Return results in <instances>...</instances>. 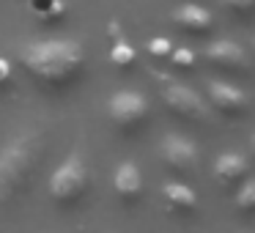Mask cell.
<instances>
[{
	"label": "cell",
	"instance_id": "obj_21",
	"mask_svg": "<svg viewBox=\"0 0 255 233\" xmlns=\"http://www.w3.org/2000/svg\"><path fill=\"white\" fill-rule=\"evenodd\" d=\"M253 50H255V39H253Z\"/></svg>",
	"mask_w": 255,
	"mask_h": 233
},
{
	"label": "cell",
	"instance_id": "obj_9",
	"mask_svg": "<svg viewBox=\"0 0 255 233\" xmlns=\"http://www.w3.org/2000/svg\"><path fill=\"white\" fill-rule=\"evenodd\" d=\"M173 25H176V28H181L184 33L203 39V36L211 33V28H214V19H211V14L206 11L203 6L187 3V6H181V8H176V11H173Z\"/></svg>",
	"mask_w": 255,
	"mask_h": 233
},
{
	"label": "cell",
	"instance_id": "obj_14",
	"mask_svg": "<svg viewBox=\"0 0 255 233\" xmlns=\"http://www.w3.org/2000/svg\"><path fill=\"white\" fill-rule=\"evenodd\" d=\"M236 209L242 211V214L255 211V178L247 184H242V189H239V195H236Z\"/></svg>",
	"mask_w": 255,
	"mask_h": 233
},
{
	"label": "cell",
	"instance_id": "obj_6",
	"mask_svg": "<svg viewBox=\"0 0 255 233\" xmlns=\"http://www.w3.org/2000/svg\"><path fill=\"white\" fill-rule=\"evenodd\" d=\"M159 154H162V159H165V165L170 167L173 173H178V176H192L200 165L198 145L189 137H181V134H176V132L165 134V140H162V145H159Z\"/></svg>",
	"mask_w": 255,
	"mask_h": 233
},
{
	"label": "cell",
	"instance_id": "obj_17",
	"mask_svg": "<svg viewBox=\"0 0 255 233\" xmlns=\"http://www.w3.org/2000/svg\"><path fill=\"white\" fill-rule=\"evenodd\" d=\"M222 3L239 17H250L255 11V0H222Z\"/></svg>",
	"mask_w": 255,
	"mask_h": 233
},
{
	"label": "cell",
	"instance_id": "obj_1",
	"mask_svg": "<svg viewBox=\"0 0 255 233\" xmlns=\"http://www.w3.org/2000/svg\"><path fill=\"white\" fill-rule=\"evenodd\" d=\"M47 156V137L41 129L22 132L0 151V203H11L33 187Z\"/></svg>",
	"mask_w": 255,
	"mask_h": 233
},
{
	"label": "cell",
	"instance_id": "obj_13",
	"mask_svg": "<svg viewBox=\"0 0 255 233\" xmlns=\"http://www.w3.org/2000/svg\"><path fill=\"white\" fill-rule=\"evenodd\" d=\"M110 30H113V36H116V41H113V50H110V61H113V66H118V69H129V66H134V61H137V52H134V47L121 36L118 25H110Z\"/></svg>",
	"mask_w": 255,
	"mask_h": 233
},
{
	"label": "cell",
	"instance_id": "obj_2",
	"mask_svg": "<svg viewBox=\"0 0 255 233\" xmlns=\"http://www.w3.org/2000/svg\"><path fill=\"white\" fill-rule=\"evenodd\" d=\"M19 63L33 74L39 83L63 88L83 77L85 72V55L77 41H33V44L19 50Z\"/></svg>",
	"mask_w": 255,
	"mask_h": 233
},
{
	"label": "cell",
	"instance_id": "obj_5",
	"mask_svg": "<svg viewBox=\"0 0 255 233\" xmlns=\"http://www.w3.org/2000/svg\"><path fill=\"white\" fill-rule=\"evenodd\" d=\"M110 118L116 129H121L124 134H134L148 123L151 105L137 91H118L110 99Z\"/></svg>",
	"mask_w": 255,
	"mask_h": 233
},
{
	"label": "cell",
	"instance_id": "obj_8",
	"mask_svg": "<svg viewBox=\"0 0 255 233\" xmlns=\"http://www.w3.org/2000/svg\"><path fill=\"white\" fill-rule=\"evenodd\" d=\"M209 105L228 118H239L250 110V96L242 88H236V85L211 83L209 85Z\"/></svg>",
	"mask_w": 255,
	"mask_h": 233
},
{
	"label": "cell",
	"instance_id": "obj_15",
	"mask_svg": "<svg viewBox=\"0 0 255 233\" xmlns=\"http://www.w3.org/2000/svg\"><path fill=\"white\" fill-rule=\"evenodd\" d=\"M167 61H170L176 69H192L195 63H198V58H195V52L187 50V47H173V52H170Z\"/></svg>",
	"mask_w": 255,
	"mask_h": 233
},
{
	"label": "cell",
	"instance_id": "obj_10",
	"mask_svg": "<svg viewBox=\"0 0 255 233\" xmlns=\"http://www.w3.org/2000/svg\"><path fill=\"white\" fill-rule=\"evenodd\" d=\"M113 184H116V192L124 203H137L143 198V176H140V167L134 162L118 165L116 176H113Z\"/></svg>",
	"mask_w": 255,
	"mask_h": 233
},
{
	"label": "cell",
	"instance_id": "obj_4",
	"mask_svg": "<svg viewBox=\"0 0 255 233\" xmlns=\"http://www.w3.org/2000/svg\"><path fill=\"white\" fill-rule=\"evenodd\" d=\"M162 80V105L173 113L176 118L189 123H209L211 121V110L192 88L181 83H173L170 77H159Z\"/></svg>",
	"mask_w": 255,
	"mask_h": 233
},
{
	"label": "cell",
	"instance_id": "obj_18",
	"mask_svg": "<svg viewBox=\"0 0 255 233\" xmlns=\"http://www.w3.org/2000/svg\"><path fill=\"white\" fill-rule=\"evenodd\" d=\"M63 14H66V6H63V0H52L50 6H47V11L41 14V19H44V22H61Z\"/></svg>",
	"mask_w": 255,
	"mask_h": 233
},
{
	"label": "cell",
	"instance_id": "obj_20",
	"mask_svg": "<svg viewBox=\"0 0 255 233\" xmlns=\"http://www.w3.org/2000/svg\"><path fill=\"white\" fill-rule=\"evenodd\" d=\"M253 154H255V134H253Z\"/></svg>",
	"mask_w": 255,
	"mask_h": 233
},
{
	"label": "cell",
	"instance_id": "obj_16",
	"mask_svg": "<svg viewBox=\"0 0 255 233\" xmlns=\"http://www.w3.org/2000/svg\"><path fill=\"white\" fill-rule=\"evenodd\" d=\"M148 52H151V58H156V61H167L170 52H173V44L167 39H162V36H156V39L148 41Z\"/></svg>",
	"mask_w": 255,
	"mask_h": 233
},
{
	"label": "cell",
	"instance_id": "obj_19",
	"mask_svg": "<svg viewBox=\"0 0 255 233\" xmlns=\"http://www.w3.org/2000/svg\"><path fill=\"white\" fill-rule=\"evenodd\" d=\"M11 83V63L6 58H0V88Z\"/></svg>",
	"mask_w": 255,
	"mask_h": 233
},
{
	"label": "cell",
	"instance_id": "obj_7",
	"mask_svg": "<svg viewBox=\"0 0 255 233\" xmlns=\"http://www.w3.org/2000/svg\"><path fill=\"white\" fill-rule=\"evenodd\" d=\"M203 58L211 63V66L222 69V72H247L250 63H247V52H244L242 44L231 39H220L214 44L206 47Z\"/></svg>",
	"mask_w": 255,
	"mask_h": 233
},
{
	"label": "cell",
	"instance_id": "obj_11",
	"mask_svg": "<svg viewBox=\"0 0 255 233\" xmlns=\"http://www.w3.org/2000/svg\"><path fill=\"white\" fill-rule=\"evenodd\" d=\"M250 173V162L242 154H220L214 162V176L222 187H236L247 178Z\"/></svg>",
	"mask_w": 255,
	"mask_h": 233
},
{
	"label": "cell",
	"instance_id": "obj_12",
	"mask_svg": "<svg viewBox=\"0 0 255 233\" xmlns=\"http://www.w3.org/2000/svg\"><path fill=\"white\" fill-rule=\"evenodd\" d=\"M165 203L173 214H181V217H189L195 209H198V195L187 187V184H167L165 187Z\"/></svg>",
	"mask_w": 255,
	"mask_h": 233
},
{
	"label": "cell",
	"instance_id": "obj_3",
	"mask_svg": "<svg viewBox=\"0 0 255 233\" xmlns=\"http://www.w3.org/2000/svg\"><path fill=\"white\" fill-rule=\"evenodd\" d=\"M88 189V167H85L83 156L72 154L55 167L50 178V195L55 203L61 206H74Z\"/></svg>",
	"mask_w": 255,
	"mask_h": 233
}]
</instances>
